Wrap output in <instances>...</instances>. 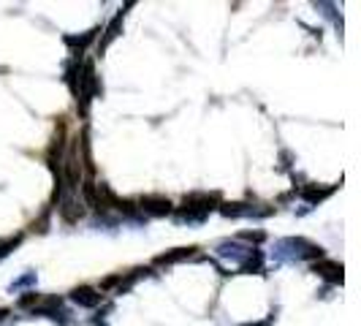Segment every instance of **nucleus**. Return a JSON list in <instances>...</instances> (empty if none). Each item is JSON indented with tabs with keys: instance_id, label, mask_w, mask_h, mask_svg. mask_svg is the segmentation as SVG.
<instances>
[{
	"instance_id": "f257e3e1",
	"label": "nucleus",
	"mask_w": 361,
	"mask_h": 326,
	"mask_svg": "<svg viewBox=\"0 0 361 326\" xmlns=\"http://www.w3.org/2000/svg\"><path fill=\"white\" fill-rule=\"evenodd\" d=\"M274 255L280 261H307V258H321L324 248L321 245H312L302 236H288V239H280L274 245Z\"/></svg>"
},
{
	"instance_id": "f03ea898",
	"label": "nucleus",
	"mask_w": 361,
	"mask_h": 326,
	"mask_svg": "<svg viewBox=\"0 0 361 326\" xmlns=\"http://www.w3.org/2000/svg\"><path fill=\"white\" fill-rule=\"evenodd\" d=\"M71 90L76 95V101L82 104V111H87V104L95 98L98 92V82H95V68L92 63H85L79 66L76 71H71Z\"/></svg>"
},
{
	"instance_id": "7ed1b4c3",
	"label": "nucleus",
	"mask_w": 361,
	"mask_h": 326,
	"mask_svg": "<svg viewBox=\"0 0 361 326\" xmlns=\"http://www.w3.org/2000/svg\"><path fill=\"white\" fill-rule=\"evenodd\" d=\"M212 201H215V196H207V193H193V196H188V199L182 201L180 212H177V220H182V223H201L204 217L209 215V210H215Z\"/></svg>"
},
{
	"instance_id": "20e7f679",
	"label": "nucleus",
	"mask_w": 361,
	"mask_h": 326,
	"mask_svg": "<svg viewBox=\"0 0 361 326\" xmlns=\"http://www.w3.org/2000/svg\"><path fill=\"white\" fill-rule=\"evenodd\" d=\"M136 204H139V212H142V215L163 217L171 212V201L166 199V196H142Z\"/></svg>"
},
{
	"instance_id": "39448f33",
	"label": "nucleus",
	"mask_w": 361,
	"mask_h": 326,
	"mask_svg": "<svg viewBox=\"0 0 361 326\" xmlns=\"http://www.w3.org/2000/svg\"><path fill=\"white\" fill-rule=\"evenodd\" d=\"M312 272L326 277L329 283H343V264H337V261H315Z\"/></svg>"
},
{
	"instance_id": "423d86ee",
	"label": "nucleus",
	"mask_w": 361,
	"mask_h": 326,
	"mask_svg": "<svg viewBox=\"0 0 361 326\" xmlns=\"http://www.w3.org/2000/svg\"><path fill=\"white\" fill-rule=\"evenodd\" d=\"M71 299L79 305V308H98L101 305V294L90 286H79V289L71 291Z\"/></svg>"
},
{
	"instance_id": "0eeeda50",
	"label": "nucleus",
	"mask_w": 361,
	"mask_h": 326,
	"mask_svg": "<svg viewBox=\"0 0 361 326\" xmlns=\"http://www.w3.org/2000/svg\"><path fill=\"white\" fill-rule=\"evenodd\" d=\"M199 248H177V250H171V253H163L155 258V264H177V261H190V258H201L199 253H196Z\"/></svg>"
},
{
	"instance_id": "6e6552de",
	"label": "nucleus",
	"mask_w": 361,
	"mask_h": 326,
	"mask_svg": "<svg viewBox=\"0 0 361 326\" xmlns=\"http://www.w3.org/2000/svg\"><path fill=\"white\" fill-rule=\"evenodd\" d=\"M123 17H126V11H120L117 17L111 19V25L106 28V36H104V41L98 44V52H104V49H106L109 44H111V41L117 38V30H120V25H123Z\"/></svg>"
},
{
	"instance_id": "1a4fd4ad",
	"label": "nucleus",
	"mask_w": 361,
	"mask_h": 326,
	"mask_svg": "<svg viewBox=\"0 0 361 326\" xmlns=\"http://www.w3.org/2000/svg\"><path fill=\"white\" fill-rule=\"evenodd\" d=\"M60 215L66 217L68 223H76V220L82 217V204H76L73 199H66L60 204Z\"/></svg>"
},
{
	"instance_id": "9d476101",
	"label": "nucleus",
	"mask_w": 361,
	"mask_h": 326,
	"mask_svg": "<svg viewBox=\"0 0 361 326\" xmlns=\"http://www.w3.org/2000/svg\"><path fill=\"white\" fill-rule=\"evenodd\" d=\"M334 193V185H329V188H315V185H307L305 191H302V196L312 204V201H324L326 196H331Z\"/></svg>"
},
{
	"instance_id": "9b49d317",
	"label": "nucleus",
	"mask_w": 361,
	"mask_h": 326,
	"mask_svg": "<svg viewBox=\"0 0 361 326\" xmlns=\"http://www.w3.org/2000/svg\"><path fill=\"white\" fill-rule=\"evenodd\" d=\"M92 38H95V30H90V33H85V36H79V38L66 36V44H68V47H73V49H76V47H79V52H82V49H85V47H87V44H90Z\"/></svg>"
},
{
	"instance_id": "f8f14e48",
	"label": "nucleus",
	"mask_w": 361,
	"mask_h": 326,
	"mask_svg": "<svg viewBox=\"0 0 361 326\" xmlns=\"http://www.w3.org/2000/svg\"><path fill=\"white\" fill-rule=\"evenodd\" d=\"M19 242H22V234H14V236H6L3 242H0V258H6V255L11 253L14 248H17Z\"/></svg>"
},
{
	"instance_id": "ddd939ff",
	"label": "nucleus",
	"mask_w": 361,
	"mask_h": 326,
	"mask_svg": "<svg viewBox=\"0 0 361 326\" xmlns=\"http://www.w3.org/2000/svg\"><path fill=\"white\" fill-rule=\"evenodd\" d=\"M245 326H269V321H261V324H245Z\"/></svg>"
}]
</instances>
